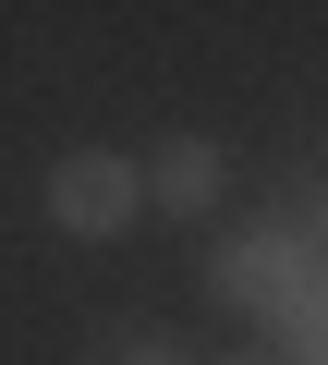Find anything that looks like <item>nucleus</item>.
<instances>
[{
	"instance_id": "f257e3e1",
	"label": "nucleus",
	"mask_w": 328,
	"mask_h": 365,
	"mask_svg": "<svg viewBox=\"0 0 328 365\" xmlns=\"http://www.w3.org/2000/svg\"><path fill=\"white\" fill-rule=\"evenodd\" d=\"M207 292H219L231 317H255V329H292V317L316 304V244H292V232H243V244L207 256Z\"/></svg>"
},
{
	"instance_id": "f03ea898",
	"label": "nucleus",
	"mask_w": 328,
	"mask_h": 365,
	"mask_svg": "<svg viewBox=\"0 0 328 365\" xmlns=\"http://www.w3.org/2000/svg\"><path fill=\"white\" fill-rule=\"evenodd\" d=\"M134 207H146V182H134V158H110V146H73V158L49 170V220H61L73 244L134 232Z\"/></svg>"
},
{
	"instance_id": "7ed1b4c3",
	"label": "nucleus",
	"mask_w": 328,
	"mask_h": 365,
	"mask_svg": "<svg viewBox=\"0 0 328 365\" xmlns=\"http://www.w3.org/2000/svg\"><path fill=\"white\" fill-rule=\"evenodd\" d=\"M134 182H146L171 220H195V207H219V182H231V170H219V146H207V134H171V146H158Z\"/></svg>"
},
{
	"instance_id": "20e7f679",
	"label": "nucleus",
	"mask_w": 328,
	"mask_h": 365,
	"mask_svg": "<svg viewBox=\"0 0 328 365\" xmlns=\"http://www.w3.org/2000/svg\"><path fill=\"white\" fill-rule=\"evenodd\" d=\"M292 365H328V292H316V304L292 317Z\"/></svg>"
},
{
	"instance_id": "39448f33",
	"label": "nucleus",
	"mask_w": 328,
	"mask_h": 365,
	"mask_svg": "<svg viewBox=\"0 0 328 365\" xmlns=\"http://www.w3.org/2000/svg\"><path fill=\"white\" fill-rule=\"evenodd\" d=\"M110 365H183V353H171V341H134V353H110Z\"/></svg>"
},
{
	"instance_id": "423d86ee",
	"label": "nucleus",
	"mask_w": 328,
	"mask_h": 365,
	"mask_svg": "<svg viewBox=\"0 0 328 365\" xmlns=\"http://www.w3.org/2000/svg\"><path fill=\"white\" fill-rule=\"evenodd\" d=\"M316 292H328V256H316Z\"/></svg>"
},
{
	"instance_id": "0eeeda50",
	"label": "nucleus",
	"mask_w": 328,
	"mask_h": 365,
	"mask_svg": "<svg viewBox=\"0 0 328 365\" xmlns=\"http://www.w3.org/2000/svg\"><path fill=\"white\" fill-rule=\"evenodd\" d=\"M243 365H268V353H243Z\"/></svg>"
}]
</instances>
